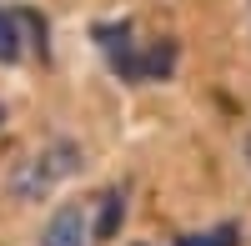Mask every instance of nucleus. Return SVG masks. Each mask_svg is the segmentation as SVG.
I'll return each instance as SVG.
<instances>
[{
	"mask_svg": "<svg viewBox=\"0 0 251 246\" xmlns=\"http://www.w3.org/2000/svg\"><path fill=\"white\" fill-rule=\"evenodd\" d=\"M91 40L106 50L111 71H116L121 80H166V75H171V66H176V46H171V40H161V46H151V50H136V46H131V25H126V20L91 25Z\"/></svg>",
	"mask_w": 251,
	"mask_h": 246,
	"instance_id": "nucleus-1",
	"label": "nucleus"
},
{
	"mask_svg": "<svg viewBox=\"0 0 251 246\" xmlns=\"http://www.w3.org/2000/svg\"><path fill=\"white\" fill-rule=\"evenodd\" d=\"M75 171H80L75 141H50V146H40L30 161H20V166L10 171V191L25 196V201H35V196H46L55 181H66V176H75Z\"/></svg>",
	"mask_w": 251,
	"mask_h": 246,
	"instance_id": "nucleus-2",
	"label": "nucleus"
},
{
	"mask_svg": "<svg viewBox=\"0 0 251 246\" xmlns=\"http://www.w3.org/2000/svg\"><path fill=\"white\" fill-rule=\"evenodd\" d=\"M25 30L35 35V46L46 50V20L35 10H0V66H15L25 50Z\"/></svg>",
	"mask_w": 251,
	"mask_h": 246,
	"instance_id": "nucleus-3",
	"label": "nucleus"
},
{
	"mask_svg": "<svg viewBox=\"0 0 251 246\" xmlns=\"http://www.w3.org/2000/svg\"><path fill=\"white\" fill-rule=\"evenodd\" d=\"M86 241H91L86 211H80V206H55L50 221L40 226V241L35 246H86Z\"/></svg>",
	"mask_w": 251,
	"mask_h": 246,
	"instance_id": "nucleus-4",
	"label": "nucleus"
},
{
	"mask_svg": "<svg viewBox=\"0 0 251 246\" xmlns=\"http://www.w3.org/2000/svg\"><path fill=\"white\" fill-rule=\"evenodd\" d=\"M236 241H241L236 221H221V226H211V231H186V236H176V246H236Z\"/></svg>",
	"mask_w": 251,
	"mask_h": 246,
	"instance_id": "nucleus-5",
	"label": "nucleus"
},
{
	"mask_svg": "<svg viewBox=\"0 0 251 246\" xmlns=\"http://www.w3.org/2000/svg\"><path fill=\"white\" fill-rule=\"evenodd\" d=\"M121 206H126V196H121V186H111L106 196H100V216H96V241L116 236V226H121Z\"/></svg>",
	"mask_w": 251,
	"mask_h": 246,
	"instance_id": "nucleus-6",
	"label": "nucleus"
},
{
	"mask_svg": "<svg viewBox=\"0 0 251 246\" xmlns=\"http://www.w3.org/2000/svg\"><path fill=\"white\" fill-rule=\"evenodd\" d=\"M246 161H251V136H246Z\"/></svg>",
	"mask_w": 251,
	"mask_h": 246,
	"instance_id": "nucleus-7",
	"label": "nucleus"
},
{
	"mask_svg": "<svg viewBox=\"0 0 251 246\" xmlns=\"http://www.w3.org/2000/svg\"><path fill=\"white\" fill-rule=\"evenodd\" d=\"M0 121H5V111H0Z\"/></svg>",
	"mask_w": 251,
	"mask_h": 246,
	"instance_id": "nucleus-8",
	"label": "nucleus"
},
{
	"mask_svg": "<svg viewBox=\"0 0 251 246\" xmlns=\"http://www.w3.org/2000/svg\"><path fill=\"white\" fill-rule=\"evenodd\" d=\"M246 10H251V0H246Z\"/></svg>",
	"mask_w": 251,
	"mask_h": 246,
	"instance_id": "nucleus-9",
	"label": "nucleus"
}]
</instances>
